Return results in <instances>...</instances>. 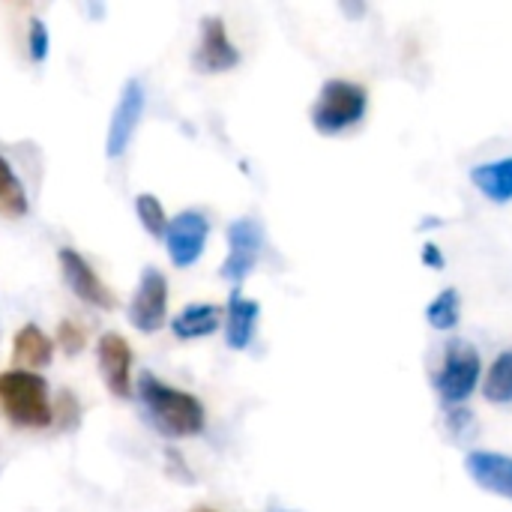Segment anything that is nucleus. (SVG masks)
<instances>
[{
	"instance_id": "obj_13",
	"label": "nucleus",
	"mask_w": 512,
	"mask_h": 512,
	"mask_svg": "<svg viewBox=\"0 0 512 512\" xmlns=\"http://www.w3.org/2000/svg\"><path fill=\"white\" fill-rule=\"evenodd\" d=\"M258 318H261L258 300H249L240 294V288H234L225 306V342L231 351H246L252 345Z\"/></svg>"
},
{
	"instance_id": "obj_24",
	"label": "nucleus",
	"mask_w": 512,
	"mask_h": 512,
	"mask_svg": "<svg viewBox=\"0 0 512 512\" xmlns=\"http://www.w3.org/2000/svg\"><path fill=\"white\" fill-rule=\"evenodd\" d=\"M420 258H423V264H426V267H432V270H441V267L447 264L444 252H441L435 243H426V246L420 249Z\"/></svg>"
},
{
	"instance_id": "obj_14",
	"label": "nucleus",
	"mask_w": 512,
	"mask_h": 512,
	"mask_svg": "<svg viewBox=\"0 0 512 512\" xmlns=\"http://www.w3.org/2000/svg\"><path fill=\"white\" fill-rule=\"evenodd\" d=\"M51 357H54V345L42 333V327L24 324L15 333V339H12V360L18 363V369H24V372L45 369V366H51Z\"/></svg>"
},
{
	"instance_id": "obj_9",
	"label": "nucleus",
	"mask_w": 512,
	"mask_h": 512,
	"mask_svg": "<svg viewBox=\"0 0 512 512\" xmlns=\"http://www.w3.org/2000/svg\"><path fill=\"white\" fill-rule=\"evenodd\" d=\"M57 261H60V273H63L66 288H69L81 303H87V306H93V309H105V312H111V309L117 306L111 288L96 276V270L87 264V258H84L81 252H75V249L66 246V249L57 252Z\"/></svg>"
},
{
	"instance_id": "obj_23",
	"label": "nucleus",
	"mask_w": 512,
	"mask_h": 512,
	"mask_svg": "<svg viewBox=\"0 0 512 512\" xmlns=\"http://www.w3.org/2000/svg\"><path fill=\"white\" fill-rule=\"evenodd\" d=\"M447 426H450V432H456L459 438H471L474 435V429H477V417L468 411V408H453L450 414H447Z\"/></svg>"
},
{
	"instance_id": "obj_2",
	"label": "nucleus",
	"mask_w": 512,
	"mask_h": 512,
	"mask_svg": "<svg viewBox=\"0 0 512 512\" xmlns=\"http://www.w3.org/2000/svg\"><path fill=\"white\" fill-rule=\"evenodd\" d=\"M0 408L9 423L21 429H48L54 423V405L48 399V384L36 372L9 369L0 375Z\"/></svg>"
},
{
	"instance_id": "obj_6",
	"label": "nucleus",
	"mask_w": 512,
	"mask_h": 512,
	"mask_svg": "<svg viewBox=\"0 0 512 512\" xmlns=\"http://www.w3.org/2000/svg\"><path fill=\"white\" fill-rule=\"evenodd\" d=\"M264 252V228L258 219H237L228 225V258L222 264V279L240 285L258 264Z\"/></svg>"
},
{
	"instance_id": "obj_1",
	"label": "nucleus",
	"mask_w": 512,
	"mask_h": 512,
	"mask_svg": "<svg viewBox=\"0 0 512 512\" xmlns=\"http://www.w3.org/2000/svg\"><path fill=\"white\" fill-rule=\"evenodd\" d=\"M138 399L144 405V414L150 426L171 441L195 438L207 426V411L198 396L162 384L153 372H144L138 378Z\"/></svg>"
},
{
	"instance_id": "obj_8",
	"label": "nucleus",
	"mask_w": 512,
	"mask_h": 512,
	"mask_svg": "<svg viewBox=\"0 0 512 512\" xmlns=\"http://www.w3.org/2000/svg\"><path fill=\"white\" fill-rule=\"evenodd\" d=\"M144 102H147L144 84L138 78H129L120 90V99H117L111 123H108V138H105V156L108 159H117L129 150V144L138 132L141 114H144Z\"/></svg>"
},
{
	"instance_id": "obj_20",
	"label": "nucleus",
	"mask_w": 512,
	"mask_h": 512,
	"mask_svg": "<svg viewBox=\"0 0 512 512\" xmlns=\"http://www.w3.org/2000/svg\"><path fill=\"white\" fill-rule=\"evenodd\" d=\"M135 216L141 222V228L153 237H165L168 231V216H165V207L156 195H138L135 198Z\"/></svg>"
},
{
	"instance_id": "obj_21",
	"label": "nucleus",
	"mask_w": 512,
	"mask_h": 512,
	"mask_svg": "<svg viewBox=\"0 0 512 512\" xmlns=\"http://www.w3.org/2000/svg\"><path fill=\"white\" fill-rule=\"evenodd\" d=\"M48 27L42 24V18H30V27H27V54L33 63H42L48 57Z\"/></svg>"
},
{
	"instance_id": "obj_12",
	"label": "nucleus",
	"mask_w": 512,
	"mask_h": 512,
	"mask_svg": "<svg viewBox=\"0 0 512 512\" xmlns=\"http://www.w3.org/2000/svg\"><path fill=\"white\" fill-rule=\"evenodd\" d=\"M465 471L471 474V480L492 492L512 501V459L504 453H486V450H474L465 459Z\"/></svg>"
},
{
	"instance_id": "obj_3",
	"label": "nucleus",
	"mask_w": 512,
	"mask_h": 512,
	"mask_svg": "<svg viewBox=\"0 0 512 512\" xmlns=\"http://www.w3.org/2000/svg\"><path fill=\"white\" fill-rule=\"evenodd\" d=\"M369 111V93L363 84L348 78L324 81L315 105H312V126L321 135H342L354 129Z\"/></svg>"
},
{
	"instance_id": "obj_10",
	"label": "nucleus",
	"mask_w": 512,
	"mask_h": 512,
	"mask_svg": "<svg viewBox=\"0 0 512 512\" xmlns=\"http://www.w3.org/2000/svg\"><path fill=\"white\" fill-rule=\"evenodd\" d=\"M237 63H240V51L225 30V21L216 15H207L201 21V42L195 51V66L207 75H216V72L234 69Z\"/></svg>"
},
{
	"instance_id": "obj_19",
	"label": "nucleus",
	"mask_w": 512,
	"mask_h": 512,
	"mask_svg": "<svg viewBox=\"0 0 512 512\" xmlns=\"http://www.w3.org/2000/svg\"><path fill=\"white\" fill-rule=\"evenodd\" d=\"M483 396L495 405H510L512 402V348L501 351L498 360L492 363L486 384H483Z\"/></svg>"
},
{
	"instance_id": "obj_22",
	"label": "nucleus",
	"mask_w": 512,
	"mask_h": 512,
	"mask_svg": "<svg viewBox=\"0 0 512 512\" xmlns=\"http://www.w3.org/2000/svg\"><path fill=\"white\" fill-rule=\"evenodd\" d=\"M57 345H60V351L63 354H81L84 351V345H87V336H84V330H81V324H75V321H60V327H57Z\"/></svg>"
},
{
	"instance_id": "obj_18",
	"label": "nucleus",
	"mask_w": 512,
	"mask_h": 512,
	"mask_svg": "<svg viewBox=\"0 0 512 512\" xmlns=\"http://www.w3.org/2000/svg\"><path fill=\"white\" fill-rule=\"evenodd\" d=\"M426 321L438 333H450L462 321V297L456 288H444L429 306H426Z\"/></svg>"
},
{
	"instance_id": "obj_25",
	"label": "nucleus",
	"mask_w": 512,
	"mask_h": 512,
	"mask_svg": "<svg viewBox=\"0 0 512 512\" xmlns=\"http://www.w3.org/2000/svg\"><path fill=\"white\" fill-rule=\"evenodd\" d=\"M267 512H297V510H288V507H279V504H273V507H270Z\"/></svg>"
},
{
	"instance_id": "obj_7",
	"label": "nucleus",
	"mask_w": 512,
	"mask_h": 512,
	"mask_svg": "<svg viewBox=\"0 0 512 512\" xmlns=\"http://www.w3.org/2000/svg\"><path fill=\"white\" fill-rule=\"evenodd\" d=\"M207 237H210V222L201 210H183L177 213L171 222H168V231H165V249H168V258L174 267L186 270L192 267L201 255H204V246H207Z\"/></svg>"
},
{
	"instance_id": "obj_17",
	"label": "nucleus",
	"mask_w": 512,
	"mask_h": 512,
	"mask_svg": "<svg viewBox=\"0 0 512 512\" xmlns=\"http://www.w3.org/2000/svg\"><path fill=\"white\" fill-rule=\"evenodd\" d=\"M27 210H30V201H27L24 183L18 180L6 156H0V213L9 219H18V216H27Z\"/></svg>"
},
{
	"instance_id": "obj_4",
	"label": "nucleus",
	"mask_w": 512,
	"mask_h": 512,
	"mask_svg": "<svg viewBox=\"0 0 512 512\" xmlns=\"http://www.w3.org/2000/svg\"><path fill=\"white\" fill-rule=\"evenodd\" d=\"M480 372H483L480 351L465 339H453L435 375V390L447 405H462L474 396L480 384Z\"/></svg>"
},
{
	"instance_id": "obj_11",
	"label": "nucleus",
	"mask_w": 512,
	"mask_h": 512,
	"mask_svg": "<svg viewBox=\"0 0 512 512\" xmlns=\"http://www.w3.org/2000/svg\"><path fill=\"white\" fill-rule=\"evenodd\" d=\"M99 372L111 396H132V345L120 333H105L99 339Z\"/></svg>"
},
{
	"instance_id": "obj_26",
	"label": "nucleus",
	"mask_w": 512,
	"mask_h": 512,
	"mask_svg": "<svg viewBox=\"0 0 512 512\" xmlns=\"http://www.w3.org/2000/svg\"><path fill=\"white\" fill-rule=\"evenodd\" d=\"M192 512H216V510H210V507H198V510H192Z\"/></svg>"
},
{
	"instance_id": "obj_5",
	"label": "nucleus",
	"mask_w": 512,
	"mask_h": 512,
	"mask_svg": "<svg viewBox=\"0 0 512 512\" xmlns=\"http://www.w3.org/2000/svg\"><path fill=\"white\" fill-rule=\"evenodd\" d=\"M126 315L138 333H159L165 327V321H168V282L156 267H144Z\"/></svg>"
},
{
	"instance_id": "obj_15",
	"label": "nucleus",
	"mask_w": 512,
	"mask_h": 512,
	"mask_svg": "<svg viewBox=\"0 0 512 512\" xmlns=\"http://www.w3.org/2000/svg\"><path fill=\"white\" fill-rule=\"evenodd\" d=\"M222 312L225 309H219L213 303H192L177 318H171V333L183 342L213 336L222 327Z\"/></svg>"
},
{
	"instance_id": "obj_16",
	"label": "nucleus",
	"mask_w": 512,
	"mask_h": 512,
	"mask_svg": "<svg viewBox=\"0 0 512 512\" xmlns=\"http://www.w3.org/2000/svg\"><path fill=\"white\" fill-rule=\"evenodd\" d=\"M471 183L498 204H510L512 201V156L495 159V162H483L471 168Z\"/></svg>"
}]
</instances>
